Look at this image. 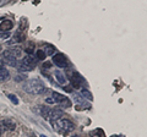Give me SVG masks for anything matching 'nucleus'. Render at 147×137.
I'll list each match as a JSON object with an SVG mask.
<instances>
[{
    "instance_id": "nucleus-26",
    "label": "nucleus",
    "mask_w": 147,
    "mask_h": 137,
    "mask_svg": "<svg viewBox=\"0 0 147 137\" xmlns=\"http://www.w3.org/2000/svg\"><path fill=\"white\" fill-rule=\"evenodd\" d=\"M50 66H52V64H50V62H45L44 66H43V68H44V67H45V68H49Z\"/></svg>"
},
{
    "instance_id": "nucleus-19",
    "label": "nucleus",
    "mask_w": 147,
    "mask_h": 137,
    "mask_svg": "<svg viewBox=\"0 0 147 137\" xmlns=\"http://www.w3.org/2000/svg\"><path fill=\"white\" fill-rule=\"evenodd\" d=\"M36 55H37V59H39V60H44L45 56H47L44 53V50H40V49L36 52Z\"/></svg>"
},
{
    "instance_id": "nucleus-17",
    "label": "nucleus",
    "mask_w": 147,
    "mask_h": 137,
    "mask_svg": "<svg viewBox=\"0 0 147 137\" xmlns=\"http://www.w3.org/2000/svg\"><path fill=\"white\" fill-rule=\"evenodd\" d=\"M3 61H4V64H6V65H10V66H12V67L17 66V60H16V59H12V58L3 59Z\"/></svg>"
},
{
    "instance_id": "nucleus-1",
    "label": "nucleus",
    "mask_w": 147,
    "mask_h": 137,
    "mask_svg": "<svg viewBox=\"0 0 147 137\" xmlns=\"http://www.w3.org/2000/svg\"><path fill=\"white\" fill-rule=\"evenodd\" d=\"M22 89L30 94H42L47 91V87L44 86L42 81L34 79V80H30V81L25 82Z\"/></svg>"
},
{
    "instance_id": "nucleus-7",
    "label": "nucleus",
    "mask_w": 147,
    "mask_h": 137,
    "mask_svg": "<svg viewBox=\"0 0 147 137\" xmlns=\"http://www.w3.org/2000/svg\"><path fill=\"white\" fill-rule=\"evenodd\" d=\"M63 116V110L61 109H50L49 110V115H48V120H52V121H55L58 119H60Z\"/></svg>"
},
{
    "instance_id": "nucleus-12",
    "label": "nucleus",
    "mask_w": 147,
    "mask_h": 137,
    "mask_svg": "<svg viewBox=\"0 0 147 137\" xmlns=\"http://www.w3.org/2000/svg\"><path fill=\"white\" fill-rule=\"evenodd\" d=\"M54 75H55V77H57V80H58V82L59 83H61V85H65L66 83V79H65V76H64L63 74L59 70H57V71H54Z\"/></svg>"
},
{
    "instance_id": "nucleus-21",
    "label": "nucleus",
    "mask_w": 147,
    "mask_h": 137,
    "mask_svg": "<svg viewBox=\"0 0 147 137\" xmlns=\"http://www.w3.org/2000/svg\"><path fill=\"white\" fill-rule=\"evenodd\" d=\"M7 98L10 99L13 104H18V99H17V97L15 94H7Z\"/></svg>"
},
{
    "instance_id": "nucleus-28",
    "label": "nucleus",
    "mask_w": 147,
    "mask_h": 137,
    "mask_svg": "<svg viewBox=\"0 0 147 137\" xmlns=\"http://www.w3.org/2000/svg\"><path fill=\"white\" fill-rule=\"evenodd\" d=\"M1 68H4V61H3V59H0V70Z\"/></svg>"
},
{
    "instance_id": "nucleus-4",
    "label": "nucleus",
    "mask_w": 147,
    "mask_h": 137,
    "mask_svg": "<svg viewBox=\"0 0 147 137\" xmlns=\"http://www.w3.org/2000/svg\"><path fill=\"white\" fill-rule=\"evenodd\" d=\"M53 62L60 68H65L69 65L67 58L61 53H58V54H55V55H53Z\"/></svg>"
},
{
    "instance_id": "nucleus-27",
    "label": "nucleus",
    "mask_w": 147,
    "mask_h": 137,
    "mask_svg": "<svg viewBox=\"0 0 147 137\" xmlns=\"http://www.w3.org/2000/svg\"><path fill=\"white\" fill-rule=\"evenodd\" d=\"M26 52L28 53V54H32V52H33V49H32V48L30 47V48H27V49H26Z\"/></svg>"
},
{
    "instance_id": "nucleus-25",
    "label": "nucleus",
    "mask_w": 147,
    "mask_h": 137,
    "mask_svg": "<svg viewBox=\"0 0 147 137\" xmlns=\"http://www.w3.org/2000/svg\"><path fill=\"white\" fill-rule=\"evenodd\" d=\"M65 92H72V89H71V86H66V87H64L63 88Z\"/></svg>"
},
{
    "instance_id": "nucleus-5",
    "label": "nucleus",
    "mask_w": 147,
    "mask_h": 137,
    "mask_svg": "<svg viewBox=\"0 0 147 137\" xmlns=\"http://www.w3.org/2000/svg\"><path fill=\"white\" fill-rule=\"evenodd\" d=\"M71 83L74 86V88H81L82 86V82H84V79L81 77V75L79 74V72H74V74L71 75Z\"/></svg>"
},
{
    "instance_id": "nucleus-2",
    "label": "nucleus",
    "mask_w": 147,
    "mask_h": 137,
    "mask_svg": "<svg viewBox=\"0 0 147 137\" xmlns=\"http://www.w3.org/2000/svg\"><path fill=\"white\" fill-rule=\"evenodd\" d=\"M52 124L54 126V129L61 135L69 134V132L72 131L74 127H75V125H74L71 121L66 120V119H58V120H55V121H52Z\"/></svg>"
},
{
    "instance_id": "nucleus-33",
    "label": "nucleus",
    "mask_w": 147,
    "mask_h": 137,
    "mask_svg": "<svg viewBox=\"0 0 147 137\" xmlns=\"http://www.w3.org/2000/svg\"><path fill=\"white\" fill-rule=\"evenodd\" d=\"M114 137H117V136H114Z\"/></svg>"
},
{
    "instance_id": "nucleus-23",
    "label": "nucleus",
    "mask_w": 147,
    "mask_h": 137,
    "mask_svg": "<svg viewBox=\"0 0 147 137\" xmlns=\"http://www.w3.org/2000/svg\"><path fill=\"white\" fill-rule=\"evenodd\" d=\"M54 50H55L54 47H48V48H47V53H45V55H53V54H54Z\"/></svg>"
},
{
    "instance_id": "nucleus-9",
    "label": "nucleus",
    "mask_w": 147,
    "mask_h": 137,
    "mask_svg": "<svg viewBox=\"0 0 147 137\" xmlns=\"http://www.w3.org/2000/svg\"><path fill=\"white\" fill-rule=\"evenodd\" d=\"M25 39V33H22V31H18L15 33V36H13V40H11V42H9L10 44L12 43H21L22 40Z\"/></svg>"
},
{
    "instance_id": "nucleus-13",
    "label": "nucleus",
    "mask_w": 147,
    "mask_h": 137,
    "mask_svg": "<svg viewBox=\"0 0 147 137\" xmlns=\"http://www.w3.org/2000/svg\"><path fill=\"white\" fill-rule=\"evenodd\" d=\"M75 102L76 103H79V104H81V105H85L86 107V109H90L91 108V105H90V103H86V100L84 99V98H81L79 94H75Z\"/></svg>"
},
{
    "instance_id": "nucleus-24",
    "label": "nucleus",
    "mask_w": 147,
    "mask_h": 137,
    "mask_svg": "<svg viewBox=\"0 0 147 137\" xmlns=\"http://www.w3.org/2000/svg\"><path fill=\"white\" fill-rule=\"evenodd\" d=\"M45 102H47L48 104H57V102H55L54 98H47L45 99Z\"/></svg>"
},
{
    "instance_id": "nucleus-14",
    "label": "nucleus",
    "mask_w": 147,
    "mask_h": 137,
    "mask_svg": "<svg viewBox=\"0 0 147 137\" xmlns=\"http://www.w3.org/2000/svg\"><path fill=\"white\" fill-rule=\"evenodd\" d=\"M53 98L55 99V102L57 103H59V104H61L64 100L66 99V97L65 95H63V94H60V93H58V92H53Z\"/></svg>"
},
{
    "instance_id": "nucleus-29",
    "label": "nucleus",
    "mask_w": 147,
    "mask_h": 137,
    "mask_svg": "<svg viewBox=\"0 0 147 137\" xmlns=\"http://www.w3.org/2000/svg\"><path fill=\"white\" fill-rule=\"evenodd\" d=\"M1 132H3V130H1V127H0V136H1Z\"/></svg>"
},
{
    "instance_id": "nucleus-11",
    "label": "nucleus",
    "mask_w": 147,
    "mask_h": 137,
    "mask_svg": "<svg viewBox=\"0 0 147 137\" xmlns=\"http://www.w3.org/2000/svg\"><path fill=\"white\" fill-rule=\"evenodd\" d=\"M10 79V72L6 68H1L0 70V82H5Z\"/></svg>"
},
{
    "instance_id": "nucleus-10",
    "label": "nucleus",
    "mask_w": 147,
    "mask_h": 137,
    "mask_svg": "<svg viewBox=\"0 0 147 137\" xmlns=\"http://www.w3.org/2000/svg\"><path fill=\"white\" fill-rule=\"evenodd\" d=\"M22 62L26 64L27 66H30V67H32V68H34V66L37 65V61H36L34 59L32 58L31 55H28V56H25V58H24V60H22Z\"/></svg>"
},
{
    "instance_id": "nucleus-31",
    "label": "nucleus",
    "mask_w": 147,
    "mask_h": 137,
    "mask_svg": "<svg viewBox=\"0 0 147 137\" xmlns=\"http://www.w3.org/2000/svg\"><path fill=\"white\" fill-rule=\"evenodd\" d=\"M72 137H79V136H76V135H75V136H72Z\"/></svg>"
},
{
    "instance_id": "nucleus-22",
    "label": "nucleus",
    "mask_w": 147,
    "mask_h": 137,
    "mask_svg": "<svg viewBox=\"0 0 147 137\" xmlns=\"http://www.w3.org/2000/svg\"><path fill=\"white\" fill-rule=\"evenodd\" d=\"M9 37H10V33H9V32H1V33H0V39H3V40L7 39Z\"/></svg>"
},
{
    "instance_id": "nucleus-16",
    "label": "nucleus",
    "mask_w": 147,
    "mask_h": 137,
    "mask_svg": "<svg viewBox=\"0 0 147 137\" xmlns=\"http://www.w3.org/2000/svg\"><path fill=\"white\" fill-rule=\"evenodd\" d=\"M17 67H18V70H20L21 72H27V71H32V70H33V68H32V67H30V66H27L26 65V64H24V62H17Z\"/></svg>"
},
{
    "instance_id": "nucleus-18",
    "label": "nucleus",
    "mask_w": 147,
    "mask_h": 137,
    "mask_svg": "<svg viewBox=\"0 0 147 137\" xmlns=\"http://www.w3.org/2000/svg\"><path fill=\"white\" fill-rule=\"evenodd\" d=\"M49 110H50V108H48V107H42V108H40V114H42V116L44 119H47V120H48Z\"/></svg>"
},
{
    "instance_id": "nucleus-30",
    "label": "nucleus",
    "mask_w": 147,
    "mask_h": 137,
    "mask_svg": "<svg viewBox=\"0 0 147 137\" xmlns=\"http://www.w3.org/2000/svg\"><path fill=\"white\" fill-rule=\"evenodd\" d=\"M39 137H47V136H44V135H40Z\"/></svg>"
},
{
    "instance_id": "nucleus-8",
    "label": "nucleus",
    "mask_w": 147,
    "mask_h": 137,
    "mask_svg": "<svg viewBox=\"0 0 147 137\" xmlns=\"http://www.w3.org/2000/svg\"><path fill=\"white\" fill-rule=\"evenodd\" d=\"M12 28V22L10 20H4L0 24V31L1 32H9Z\"/></svg>"
},
{
    "instance_id": "nucleus-6",
    "label": "nucleus",
    "mask_w": 147,
    "mask_h": 137,
    "mask_svg": "<svg viewBox=\"0 0 147 137\" xmlns=\"http://www.w3.org/2000/svg\"><path fill=\"white\" fill-rule=\"evenodd\" d=\"M0 127H1V130L4 131H13L16 129V124H15V121H12V120H3V121H0Z\"/></svg>"
},
{
    "instance_id": "nucleus-15",
    "label": "nucleus",
    "mask_w": 147,
    "mask_h": 137,
    "mask_svg": "<svg viewBox=\"0 0 147 137\" xmlns=\"http://www.w3.org/2000/svg\"><path fill=\"white\" fill-rule=\"evenodd\" d=\"M81 94H82V97L86 98L87 100H93V94H92L87 88H82Z\"/></svg>"
},
{
    "instance_id": "nucleus-3",
    "label": "nucleus",
    "mask_w": 147,
    "mask_h": 137,
    "mask_svg": "<svg viewBox=\"0 0 147 137\" xmlns=\"http://www.w3.org/2000/svg\"><path fill=\"white\" fill-rule=\"evenodd\" d=\"M21 55H22V48H20V47L6 49L5 52H3V59L12 58V59H16V60H17L18 58H21Z\"/></svg>"
},
{
    "instance_id": "nucleus-32",
    "label": "nucleus",
    "mask_w": 147,
    "mask_h": 137,
    "mask_svg": "<svg viewBox=\"0 0 147 137\" xmlns=\"http://www.w3.org/2000/svg\"><path fill=\"white\" fill-rule=\"evenodd\" d=\"M0 50H1V45H0Z\"/></svg>"
},
{
    "instance_id": "nucleus-20",
    "label": "nucleus",
    "mask_w": 147,
    "mask_h": 137,
    "mask_svg": "<svg viewBox=\"0 0 147 137\" xmlns=\"http://www.w3.org/2000/svg\"><path fill=\"white\" fill-rule=\"evenodd\" d=\"M27 79V76L25 75V74H21V75H17L16 77H15V81L16 82H22V81H25Z\"/></svg>"
}]
</instances>
